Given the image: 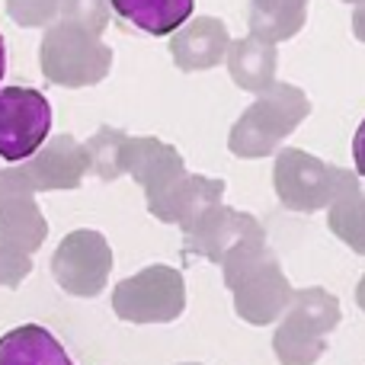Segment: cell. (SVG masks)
<instances>
[{
    "mask_svg": "<svg viewBox=\"0 0 365 365\" xmlns=\"http://www.w3.org/2000/svg\"><path fill=\"white\" fill-rule=\"evenodd\" d=\"M227 42L231 38H227L225 23L212 16H202V19H192L186 29L173 32V55H177V64L182 71H202L225 58Z\"/></svg>",
    "mask_w": 365,
    "mask_h": 365,
    "instance_id": "obj_10",
    "label": "cell"
},
{
    "mask_svg": "<svg viewBox=\"0 0 365 365\" xmlns=\"http://www.w3.org/2000/svg\"><path fill=\"white\" fill-rule=\"evenodd\" d=\"M353 26H356V36H359L362 42H365V4L359 6V10H356V19H353Z\"/></svg>",
    "mask_w": 365,
    "mask_h": 365,
    "instance_id": "obj_21",
    "label": "cell"
},
{
    "mask_svg": "<svg viewBox=\"0 0 365 365\" xmlns=\"http://www.w3.org/2000/svg\"><path fill=\"white\" fill-rule=\"evenodd\" d=\"M0 365H74L58 336L38 324H23L0 336Z\"/></svg>",
    "mask_w": 365,
    "mask_h": 365,
    "instance_id": "obj_12",
    "label": "cell"
},
{
    "mask_svg": "<svg viewBox=\"0 0 365 365\" xmlns=\"http://www.w3.org/2000/svg\"><path fill=\"white\" fill-rule=\"evenodd\" d=\"M359 304L365 308V279H362V285H359Z\"/></svg>",
    "mask_w": 365,
    "mask_h": 365,
    "instance_id": "obj_23",
    "label": "cell"
},
{
    "mask_svg": "<svg viewBox=\"0 0 365 365\" xmlns=\"http://www.w3.org/2000/svg\"><path fill=\"white\" fill-rule=\"evenodd\" d=\"M106 6L109 0H61L58 10L64 13V23H74L81 29L100 36L103 26H106Z\"/></svg>",
    "mask_w": 365,
    "mask_h": 365,
    "instance_id": "obj_17",
    "label": "cell"
},
{
    "mask_svg": "<svg viewBox=\"0 0 365 365\" xmlns=\"http://www.w3.org/2000/svg\"><path fill=\"white\" fill-rule=\"evenodd\" d=\"M276 353L282 365H311L324 353V336L292 317L276 334Z\"/></svg>",
    "mask_w": 365,
    "mask_h": 365,
    "instance_id": "obj_16",
    "label": "cell"
},
{
    "mask_svg": "<svg viewBox=\"0 0 365 365\" xmlns=\"http://www.w3.org/2000/svg\"><path fill=\"white\" fill-rule=\"evenodd\" d=\"M231 77L237 87L244 90H266L272 87V77H276V48L259 38H240L231 45Z\"/></svg>",
    "mask_w": 365,
    "mask_h": 365,
    "instance_id": "obj_13",
    "label": "cell"
},
{
    "mask_svg": "<svg viewBox=\"0 0 365 365\" xmlns=\"http://www.w3.org/2000/svg\"><path fill=\"white\" fill-rule=\"evenodd\" d=\"M83 170H87V158L83 148L74 138H51V145L38 148L26 167H19V177L32 192L38 189H74L81 186Z\"/></svg>",
    "mask_w": 365,
    "mask_h": 365,
    "instance_id": "obj_8",
    "label": "cell"
},
{
    "mask_svg": "<svg viewBox=\"0 0 365 365\" xmlns=\"http://www.w3.org/2000/svg\"><path fill=\"white\" fill-rule=\"evenodd\" d=\"M225 192V182H215L205 177H177L170 186H164L158 195H151V212L160 221H173L182 225V231L195 225L208 208H215V202Z\"/></svg>",
    "mask_w": 365,
    "mask_h": 365,
    "instance_id": "obj_9",
    "label": "cell"
},
{
    "mask_svg": "<svg viewBox=\"0 0 365 365\" xmlns=\"http://www.w3.org/2000/svg\"><path fill=\"white\" fill-rule=\"evenodd\" d=\"M113 13L145 36H173L189 16L195 0H109Z\"/></svg>",
    "mask_w": 365,
    "mask_h": 365,
    "instance_id": "obj_11",
    "label": "cell"
},
{
    "mask_svg": "<svg viewBox=\"0 0 365 365\" xmlns=\"http://www.w3.org/2000/svg\"><path fill=\"white\" fill-rule=\"evenodd\" d=\"M45 240V218L19 170H0V244L32 253Z\"/></svg>",
    "mask_w": 365,
    "mask_h": 365,
    "instance_id": "obj_7",
    "label": "cell"
},
{
    "mask_svg": "<svg viewBox=\"0 0 365 365\" xmlns=\"http://www.w3.org/2000/svg\"><path fill=\"white\" fill-rule=\"evenodd\" d=\"M58 285L71 295L93 298L106 285L109 272V247L96 231H74L61 240L51 259Z\"/></svg>",
    "mask_w": 365,
    "mask_h": 365,
    "instance_id": "obj_5",
    "label": "cell"
},
{
    "mask_svg": "<svg viewBox=\"0 0 365 365\" xmlns=\"http://www.w3.org/2000/svg\"><path fill=\"white\" fill-rule=\"evenodd\" d=\"M51 132V106L32 87L0 90V158L26 164Z\"/></svg>",
    "mask_w": 365,
    "mask_h": 365,
    "instance_id": "obj_2",
    "label": "cell"
},
{
    "mask_svg": "<svg viewBox=\"0 0 365 365\" xmlns=\"http://www.w3.org/2000/svg\"><path fill=\"white\" fill-rule=\"evenodd\" d=\"M4 71H6V45H4V36H0V81H4Z\"/></svg>",
    "mask_w": 365,
    "mask_h": 365,
    "instance_id": "obj_22",
    "label": "cell"
},
{
    "mask_svg": "<svg viewBox=\"0 0 365 365\" xmlns=\"http://www.w3.org/2000/svg\"><path fill=\"white\" fill-rule=\"evenodd\" d=\"M125 141L128 138L122 132H115V128H100L96 138H90L87 148H83L87 167L103 180L125 173Z\"/></svg>",
    "mask_w": 365,
    "mask_h": 365,
    "instance_id": "obj_15",
    "label": "cell"
},
{
    "mask_svg": "<svg viewBox=\"0 0 365 365\" xmlns=\"http://www.w3.org/2000/svg\"><path fill=\"white\" fill-rule=\"evenodd\" d=\"M308 115V100L295 87H276L257 103L231 132V151L240 158H259L269 145L289 135L292 125Z\"/></svg>",
    "mask_w": 365,
    "mask_h": 365,
    "instance_id": "obj_3",
    "label": "cell"
},
{
    "mask_svg": "<svg viewBox=\"0 0 365 365\" xmlns=\"http://www.w3.org/2000/svg\"><path fill=\"white\" fill-rule=\"evenodd\" d=\"M250 244H263V227L257 225V218L215 205L186 231L182 250L202 253L212 263H225L234 250L250 247Z\"/></svg>",
    "mask_w": 365,
    "mask_h": 365,
    "instance_id": "obj_6",
    "label": "cell"
},
{
    "mask_svg": "<svg viewBox=\"0 0 365 365\" xmlns=\"http://www.w3.org/2000/svg\"><path fill=\"white\" fill-rule=\"evenodd\" d=\"M29 269H32L29 253L16 250V247L0 244V285H6V289H16V282L23 276H29Z\"/></svg>",
    "mask_w": 365,
    "mask_h": 365,
    "instance_id": "obj_19",
    "label": "cell"
},
{
    "mask_svg": "<svg viewBox=\"0 0 365 365\" xmlns=\"http://www.w3.org/2000/svg\"><path fill=\"white\" fill-rule=\"evenodd\" d=\"M61 0H6V13L19 26H45L58 13Z\"/></svg>",
    "mask_w": 365,
    "mask_h": 365,
    "instance_id": "obj_18",
    "label": "cell"
},
{
    "mask_svg": "<svg viewBox=\"0 0 365 365\" xmlns=\"http://www.w3.org/2000/svg\"><path fill=\"white\" fill-rule=\"evenodd\" d=\"M353 164H356V173L365 177V119H362L359 132H356V138H353Z\"/></svg>",
    "mask_w": 365,
    "mask_h": 365,
    "instance_id": "obj_20",
    "label": "cell"
},
{
    "mask_svg": "<svg viewBox=\"0 0 365 365\" xmlns=\"http://www.w3.org/2000/svg\"><path fill=\"white\" fill-rule=\"evenodd\" d=\"M346 4H365V0H346Z\"/></svg>",
    "mask_w": 365,
    "mask_h": 365,
    "instance_id": "obj_24",
    "label": "cell"
},
{
    "mask_svg": "<svg viewBox=\"0 0 365 365\" xmlns=\"http://www.w3.org/2000/svg\"><path fill=\"white\" fill-rule=\"evenodd\" d=\"M304 6L308 0H253V38L272 45L279 38L295 36L304 23Z\"/></svg>",
    "mask_w": 365,
    "mask_h": 365,
    "instance_id": "obj_14",
    "label": "cell"
},
{
    "mask_svg": "<svg viewBox=\"0 0 365 365\" xmlns=\"http://www.w3.org/2000/svg\"><path fill=\"white\" fill-rule=\"evenodd\" d=\"M113 51L100 45L93 32L74 23H58L42 38V71L51 83L61 87H87L109 71Z\"/></svg>",
    "mask_w": 365,
    "mask_h": 365,
    "instance_id": "obj_1",
    "label": "cell"
},
{
    "mask_svg": "<svg viewBox=\"0 0 365 365\" xmlns=\"http://www.w3.org/2000/svg\"><path fill=\"white\" fill-rule=\"evenodd\" d=\"M182 276L170 266H151L141 276H132L115 285L113 308L122 321L154 324L177 321L182 314Z\"/></svg>",
    "mask_w": 365,
    "mask_h": 365,
    "instance_id": "obj_4",
    "label": "cell"
}]
</instances>
